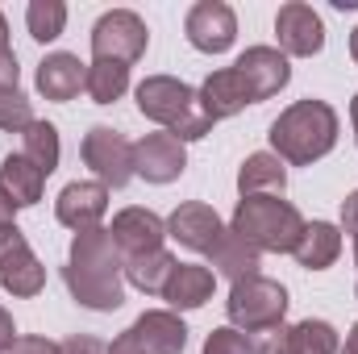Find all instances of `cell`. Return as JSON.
<instances>
[{"instance_id": "obj_1", "label": "cell", "mask_w": 358, "mask_h": 354, "mask_svg": "<svg viewBox=\"0 0 358 354\" xmlns=\"http://www.w3.org/2000/svg\"><path fill=\"white\" fill-rule=\"evenodd\" d=\"M63 279H67L71 300L92 313H117L125 304V263L104 225L76 234Z\"/></svg>"}, {"instance_id": "obj_2", "label": "cell", "mask_w": 358, "mask_h": 354, "mask_svg": "<svg viewBox=\"0 0 358 354\" xmlns=\"http://www.w3.org/2000/svg\"><path fill=\"white\" fill-rule=\"evenodd\" d=\"M338 113L325 100H296L271 121V155H279L292 167H313L338 146Z\"/></svg>"}, {"instance_id": "obj_3", "label": "cell", "mask_w": 358, "mask_h": 354, "mask_svg": "<svg viewBox=\"0 0 358 354\" xmlns=\"http://www.w3.org/2000/svg\"><path fill=\"white\" fill-rule=\"evenodd\" d=\"M134 96H138V113L163 125V134H171L179 142H200L213 129V117L200 108V96L176 76H146Z\"/></svg>"}, {"instance_id": "obj_4", "label": "cell", "mask_w": 358, "mask_h": 354, "mask_svg": "<svg viewBox=\"0 0 358 354\" xmlns=\"http://www.w3.org/2000/svg\"><path fill=\"white\" fill-rule=\"evenodd\" d=\"M229 229L238 238H246L259 255H292L304 234V217L296 204H287L279 196H242Z\"/></svg>"}, {"instance_id": "obj_5", "label": "cell", "mask_w": 358, "mask_h": 354, "mask_svg": "<svg viewBox=\"0 0 358 354\" xmlns=\"http://www.w3.org/2000/svg\"><path fill=\"white\" fill-rule=\"evenodd\" d=\"M225 313H229V325L242 330L246 338H250V334L279 330L283 317H287V288H283L279 279H267V275L238 279V283L229 288Z\"/></svg>"}, {"instance_id": "obj_6", "label": "cell", "mask_w": 358, "mask_h": 354, "mask_svg": "<svg viewBox=\"0 0 358 354\" xmlns=\"http://www.w3.org/2000/svg\"><path fill=\"white\" fill-rule=\"evenodd\" d=\"M146 42H150L146 21L129 8H113L92 25V59H104V63L134 67L146 55Z\"/></svg>"}, {"instance_id": "obj_7", "label": "cell", "mask_w": 358, "mask_h": 354, "mask_svg": "<svg viewBox=\"0 0 358 354\" xmlns=\"http://www.w3.org/2000/svg\"><path fill=\"white\" fill-rule=\"evenodd\" d=\"M0 288L21 300L38 296L46 288V267L38 263V255L29 250V242L17 225L0 229Z\"/></svg>"}, {"instance_id": "obj_8", "label": "cell", "mask_w": 358, "mask_h": 354, "mask_svg": "<svg viewBox=\"0 0 358 354\" xmlns=\"http://www.w3.org/2000/svg\"><path fill=\"white\" fill-rule=\"evenodd\" d=\"M80 155H84L92 176L100 179L104 187H125L134 179V142H125L108 125H92L88 134H84Z\"/></svg>"}, {"instance_id": "obj_9", "label": "cell", "mask_w": 358, "mask_h": 354, "mask_svg": "<svg viewBox=\"0 0 358 354\" xmlns=\"http://www.w3.org/2000/svg\"><path fill=\"white\" fill-rule=\"evenodd\" d=\"M275 38H279V50L287 59H313L325 50V21L313 4L287 0L275 13Z\"/></svg>"}, {"instance_id": "obj_10", "label": "cell", "mask_w": 358, "mask_h": 354, "mask_svg": "<svg viewBox=\"0 0 358 354\" xmlns=\"http://www.w3.org/2000/svg\"><path fill=\"white\" fill-rule=\"evenodd\" d=\"M183 34L200 55H225L238 38V17L225 0H200V4L187 8Z\"/></svg>"}, {"instance_id": "obj_11", "label": "cell", "mask_w": 358, "mask_h": 354, "mask_svg": "<svg viewBox=\"0 0 358 354\" xmlns=\"http://www.w3.org/2000/svg\"><path fill=\"white\" fill-rule=\"evenodd\" d=\"M167 238H176L179 246L192 250V255H213L217 242L225 238V225H221L213 204L187 200V204H179L176 213L167 217Z\"/></svg>"}, {"instance_id": "obj_12", "label": "cell", "mask_w": 358, "mask_h": 354, "mask_svg": "<svg viewBox=\"0 0 358 354\" xmlns=\"http://www.w3.org/2000/svg\"><path fill=\"white\" fill-rule=\"evenodd\" d=\"M121 259H134V255H150V250H163V238H167V221L150 208H121L108 225Z\"/></svg>"}, {"instance_id": "obj_13", "label": "cell", "mask_w": 358, "mask_h": 354, "mask_svg": "<svg viewBox=\"0 0 358 354\" xmlns=\"http://www.w3.org/2000/svg\"><path fill=\"white\" fill-rule=\"evenodd\" d=\"M104 213H108V187H104L100 179H76V183H67V187L59 192V200H55L59 225H67V229H76V234L96 229Z\"/></svg>"}, {"instance_id": "obj_14", "label": "cell", "mask_w": 358, "mask_h": 354, "mask_svg": "<svg viewBox=\"0 0 358 354\" xmlns=\"http://www.w3.org/2000/svg\"><path fill=\"white\" fill-rule=\"evenodd\" d=\"M183 167L187 150L171 134H146L134 142V176H142L146 183H171L183 176Z\"/></svg>"}, {"instance_id": "obj_15", "label": "cell", "mask_w": 358, "mask_h": 354, "mask_svg": "<svg viewBox=\"0 0 358 354\" xmlns=\"http://www.w3.org/2000/svg\"><path fill=\"white\" fill-rule=\"evenodd\" d=\"M200 108L213 117V125L217 121H225V117H238L246 104H259L255 100V92L246 84V76L238 71V67H221V71H213L204 84H200Z\"/></svg>"}, {"instance_id": "obj_16", "label": "cell", "mask_w": 358, "mask_h": 354, "mask_svg": "<svg viewBox=\"0 0 358 354\" xmlns=\"http://www.w3.org/2000/svg\"><path fill=\"white\" fill-rule=\"evenodd\" d=\"M234 67L246 76V84H250V92H255V100H271V96H279V92L287 88V80H292L287 55H283L279 46H250Z\"/></svg>"}, {"instance_id": "obj_17", "label": "cell", "mask_w": 358, "mask_h": 354, "mask_svg": "<svg viewBox=\"0 0 358 354\" xmlns=\"http://www.w3.org/2000/svg\"><path fill=\"white\" fill-rule=\"evenodd\" d=\"M88 80V63H80V55H67V50H55L38 63V92L55 104H67L76 100L80 88Z\"/></svg>"}, {"instance_id": "obj_18", "label": "cell", "mask_w": 358, "mask_h": 354, "mask_svg": "<svg viewBox=\"0 0 358 354\" xmlns=\"http://www.w3.org/2000/svg\"><path fill=\"white\" fill-rule=\"evenodd\" d=\"M217 292V271L200 263H179L163 288V300L171 304V313H192V309H204Z\"/></svg>"}, {"instance_id": "obj_19", "label": "cell", "mask_w": 358, "mask_h": 354, "mask_svg": "<svg viewBox=\"0 0 358 354\" xmlns=\"http://www.w3.org/2000/svg\"><path fill=\"white\" fill-rule=\"evenodd\" d=\"M129 330L138 334V342L150 354H183V346H187V325L179 321V313H171V309H150Z\"/></svg>"}, {"instance_id": "obj_20", "label": "cell", "mask_w": 358, "mask_h": 354, "mask_svg": "<svg viewBox=\"0 0 358 354\" xmlns=\"http://www.w3.org/2000/svg\"><path fill=\"white\" fill-rule=\"evenodd\" d=\"M292 255L304 271H325L342 255V229L334 221H304V234H300Z\"/></svg>"}, {"instance_id": "obj_21", "label": "cell", "mask_w": 358, "mask_h": 354, "mask_svg": "<svg viewBox=\"0 0 358 354\" xmlns=\"http://www.w3.org/2000/svg\"><path fill=\"white\" fill-rule=\"evenodd\" d=\"M42 187H46V176L25 159V155H8L0 163V192L17 204V208H29L42 200Z\"/></svg>"}, {"instance_id": "obj_22", "label": "cell", "mask_w": 358, "mask_h": 354, "mask_svg": "<svg viewBox=\"0 0 358 354\" xmlns=\"http://www.w3.org/2000/svg\"><path fill=\"white\" fill-rule=\"evenodd\" d=\"M287 187V171H283V159L271 155V150H259L242 163L238 171V192L242 196H275Z\"/></svg>"}, {"instance_id": "obj_23", "label": "cell", "mask_w": 358, "mask_h": 354, "mask_svg": "<svg viewBox=\"0 0 358 354\" xmlns=\"http://www.w3.org/2000/svg\"><path fill=\"white\" fill-rule=\"evenodd\" d=\"M213 259V267L225 275V279H250V275H259V267H263V255L246 242V238H238L234 229H225V238L217 242V250L208 255Z\"/></svg>"}, {"instance_id": "obj_24", "label": "cell", "mask_w": 358, "mask_h": 354, "mask_svg": "<svg viewBox=\"0 0 358 354\" xmlns=\"http://www.w3.org/2000/svg\"><path fill=\"white\" fill-rule=\"evenodd\" d=\"M121 263H125V279L146 296H163L171 271L179 267L171 250H150V255H134V259H121Z\"/></svg>"}, {"instance_id": "obj_25", "label": "cell", "mask_w": 358, "mask_h": 354, "mask_svg": "<svg viewBox=\"0 0 358 354\" xmlns=\"http://www.w3.org/2000/svg\"><path fill=\"white\" fill-rule=\"evenodd\" d=\"M21 155H25L42 176H50V171L59 167V155H63V146H59V129H55L50 121H34V125L21 134Z\"/></svg>"}, {"instance_id": "obj_26", "label": "cell", "mask_w": 358, "mask_h": 354, "mask_svg": "<svg viewBox=\"0 0 358 354\" xmlns=\"http://www.w3.org/2000/svg\"><path fill=\"white\" fill-rule=\"evenodd\" d=\"M287 342H292V354H338L342 351L338 330L329 321H317V317L287 325Z\"/></svg>"}, {"instance_id": "obj_27", "label": "cell", "mask_w": 358, "mask_h": 354, "mask_svg": "<svg viewBox=\"0 0 358 354\" xmlns=\"http://www.w3.org/2000/svg\"><path fill=\"white\" fill-rule=\"evenodd\" d=\"M125 88H129V67H125V63H104V59H92L88 63L84 92H88L96 104H113V100H121Z\"/></svg>"}, {"instance_id": "obj_28", "label": "cell", "mask_w": 358, "mask_h": 354, "mask_svg": "<svg viewBox=\"0 0 358 354\" xmlns=\"http://www.w3.org/2000/svg\"><path fill=\"white\" fill-rule=\"evenodd\" d=\"M25 25L34 42H55L67 25V4L63 0H29L25 8Z\"/></svg>"}, {"instance_id": "obj_29", "label": "cell", "mask_w": 358, "mask_h": 354, "mask_svg": "<svg viewBox=\"0 0 358 354\" xmlns=\"http://www.w3.org/2000/svg\"><path fill=\"white\" fill-rule=\"evenodd\" d=\"M34 125V104L21 88H0V129L25 134Z\"/></svg>"}, {"instance_id": "obj_30", "label": "cell", "mask_w": 358, "mask_h": 354, "mask_svg": "<svg viewBox=\"0 0 358 354\" xmlns=\"http://www.w3.org/2000/svg\"><path fill=\"white\" fill-rule=\"evenodd\" d=\"M204 354H255V346H250V338H246L242 330L221 325V330H213V334L204 338Z\"/></svg>"}, {"instance_id": "obj_31", "label": "cell", "mask_w": 358, "mask_h": 354, "mask_svg": "<svg viewBox=\"0 0 358 354\" xmlns=\"http://www.w3.org/2000/svg\"><path fill=\"white\" fill-rule=\"evenodd\" d=\"M250 346H255V354H292V342H287V325L259 334V342H250Z\"/></svg>"}, {"instance_id": "obj_32", "label": "cell", "mask_w": 358, "mask_h": 354, "mask_svg": "<svg viewBox=\"0 0 358 354\" xmlns=\"http://www.w3.org/2000/svg\"><path fill=\"white\" fill-rule=\"evenodd\" d=\"M8 354H63V346L50 342V338H34V334H25V338L13 342V351Z\"/></svg>"}, {"instance_id": "obj_33", "label": "cell", "mask_w": 358, "mask_h": 354, "mask_svg": "<svg viewBox=\"0 0 358 354\" xmlns=\"http://www.w3.org/2000/svg\"><path fill=\"white\" fill-rule=\"evenodd\" d=\"M17 80H21L17 55H13V46H0V88H17Z\"/></svg>"}, {"instance_id": "obj_34", "label": "cell", "mask_w": 358, "mask_h": 354, "mask_svg": "<svg viewBox=\"0 0 358 354\" xmlns=\"http://www.w3.org/2000/svg\"><path fill=\"white\" fill-rule=\"evenodd\" d=\"M63 354H108V346L100 338H88V334H76L63 342Z\"/></svg>"}, {"instance_id": "obj_35", "label": "cell", "mask_w": 358, "mask_h": 354, "mask_svg": "<svg viewBox=\"0 0 358 354\" xmlns=\"http://www.w3.org/2000/svg\"><path fill=\"white\" fill-rule=\"evenodd\" d=\"M338 229H342V234H350V238L358 234V187L342 200V225H338Z\"/></svg>"}, {"instance_id": "obj_36", "label": "cell", "mask_w": 358, "mask_h": 354, "mask_svg": "<svg viewBox=\"0 0 358 354\" xmlns=\"http://www.w3.org/2000/svg\"><path fill=\"white\" fill-rule=\"evenodd\" d=\"M108 354H150V351L138 342V334H134V330H125V334H121V338L108 346Z\"/></svg>"}, {"instance_id": "obj_37", "label": "cell", "mask_w": 358, "mask_h": 354, "mask_svg": "<svg viewBox=\"0 0 358 354\" xmlns=\"http://www.w3.org/2000/svg\"><path fill=\"white\" fill-rule=\"evenodd\" d=\"M13 342H17V330H13V317L0 309V354L13 351Z\"/></svg>"}, {"instance_id": "obj_38", "label": "cell", "mask_w": 358, "mask_h": 354, "mask_svg": "<svg viewBox=\"0 0 358 354\" xmlns=\"http://www.w3.org/2000/svg\"><path fill=\"white\" fill-rule=\"evenodd\" d=\"M13 213H17V204L0 192V229H4V225H17V221H13Z\"/></svg>"}, {"instance_id": "obj_39", "label": "cell", "mask_w": 358, "mask_h": 354, "mask_svg": "<svg viewBox=\"0 0 358 354\" xmlns=\"http://www.w3.org/2000/svg\"><path fill=\"white\" fill-rule=\"evenodd\" d=\"M338 354H358V321H355V330L346 334V346H342Z\"/></svg>"}, {"instance_id": "obj_40", "label": "cell", "mask_w": 358, "mask_h": 354, "mask_svg": "<svg viewBox=\"0 0 358 354\" xmlns=\"http://www.w3.org/2000/svg\"><path fill=\"white\" fill-rule=\"evenodd\" d=\"M350 121H355V142H358V92H355V100H350Z\"/></svg>"}, {"instance_id": "obj_41", "label": "cell", "mask_w": 358, "mask_h": 354, "mask_svg": "<svg viewBox=\"0 0 358 354\" xmlns=\"http://www.w3.org/2000/svg\"><path fill=\"white\" fill-rule=\"evenodd\" d=\"M0 46H8V21H4V13H0Z\"/></svg>"}, {"instance_id": "obj_42", "label": "cell", "mask_w": 358, "mask_h": 354, "mask_svg": "<svg viewBox=\"0 0 358 354\" xmlns=\"http://www.w3.org/2000/svg\"><path fill=\"white\" fill-rule=\"evenodd\" d=\"M350 59H355V63H358V29H355V34H350Z\"/></svg>"}, {"instance_id": "obj_43", "label": "cell", "mask_w": 358, "mask_h": 354, "mask_svg": "<svg viewBox=\"0 0 358 354\" xmlns=\"http://www.w3.org/2000/svg\"><path fill=\"white\" fill-rule=\"evenodd\" d=\"M355 263H358V234H355ZM355 296H358V283H355Z\"/></svg>"}]
</instances>
